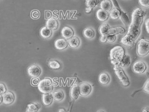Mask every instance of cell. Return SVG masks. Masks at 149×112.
Segmentation results:
<instances>
[{"instance_id": "6da1fadb", "label": "cell", "mask_w": 149, "mask_h": 112, "mask_svg": "<svg viewBox=\"0 0 149 112\" xmlns=\"http://www.w3.org/2000/svg\"><path fill=\"white\" fill-rule=\"evenodd\" d=\"M144 15V11L140 8L133 10L132 14V20L128 26L127 32L120 40V42L123 45L128 47L133 46L134 41L140 34V26Z\"/></svg>"}, {"instance_id": "7a4b0ae2", "label": "cell", "mask_w": 149, "mask_h": 112, "mask_svg": "<svg viewBox=\"0 0 149 112\" xmlns=\"http://www.w3.org/2000/svg\"><path fill=\"white\" fill-rule=\"evenodd\" d=\"M125 55V52L123 47L119 46L114 47L111 50L110 52V59L111 63L115 66L118 65V63Z\"/></svg>"}, {"instance_id": "3957f363", "label": "cell", "mask_w": 149, "mask_h": 112, "mask_svg": "<svg viewBox=\"0 0 149 112\" xmlns=\"http://www.w3.org/2000/svg\"><path fill=\"white\" fill-rule=\"evenodd\" d=\"M38 88L43 94L51 93L53 89L52 80L50 78H46L40 80L38 85Z\"/></svg>"}, {"instance_id": "277c9868", "label": "cell", "mask_w": 149, "mask_h": 112, "mask_svg": "<svg viewBox=\"0 0 149 112\" xmlns=\"http://www.w3.org/2000/svg\"><path fill=\"white\" fill-rule=\"evenodd\" d=\"M149 52V41L145 39H141L138 43L137 47V54L144 57L148 54Z\"/></svg>"}, {"instance_id": "5b68a950", "label": "cell", "mask_w": 149, "mask_h": 112, "mask_svg": "<svg viewBox=\"0 0 149 112\" xmlns=\"http://www.w3.org/2000/svg\"><path fill=\"white\" fill-rule=\"evenodd\" d=\"M113 69L116 76L119 78V80L122 82V85L124 86H129L130 85V81L129 80L128 77L127 76L124 71L123 70L122 68L119 66H115Z\"/></svg>"}, {"instance_id": "8992f818", "label": "cell", "mask_w": 149, "mask_h": 112, "mask_svg": "<svg viewBox=\"0 0 149 112\" xmlns=\"http://www.w3.org/2000/svg\"><path fill=\"white\" fill-rule=\"evenodd\" d=\"M146 64L141 61H137L132 65V70L136 74H143L146 70Z\"/></svg>"}, {"instance_id": "52a82bcc", "label": "cell", "mask_w": 149, "mask_h": 112, "mask_svg": "<svg viewBox=\"0 0 149 112\" xmlns=\"http://www.w3.org/2000/svg\"><path fill=\"white\" fill-rule=\"evenodd\" d=\"M91 91V86L88 83H81L79 86V94L82 96L88 95Z\"/></svg>"}, {"instance_id": "ba28073f", "label": "cell", "mask_w": 149, "mask_h": 112, "mask_svg": "<svg viewBox=\"0 0 149 112\" xmlns=\"http://www.w3.org/2000/svg\"><path fill=\"white\" fill-rule=\"evenodd\" d=\"M41 70L40 68L36 65H31L27 69L28 74L32 78L38 77L41 74Z\"/></svg>"}, {"instance_id": "9c48e42d", "label": "cell", "mask_w": 149, "mask_h": 112, "mask_svg": "<svg viewBox=\"0 0 149 112\" xmlns=\"http://www.w3.org/2000/svg\"><path fill=\"white\" fill-rule=\"evenodd\" d=\"M104 0H86V12L90 13L92 9Z\"/></svg>"}, {"instance_id": "30bf717a", "label": "cell", "mask_w": 149, "mask_h": 112, "mask_svg": "<svg viewBox=\"0 0 149 112\" xmlns=\"http://www.w3.org/2000/svg\"><path fill=\"white\" fill-rule=\"evenodd\" d=\"M15 95L11 92H5L2 96V102L5 104H10L13 102Z\"/></svg>"}, {"instance_id": "8fae6325", "label": "cell", "mask_w": 149, "mask_h": 112, "mask_svg": "<svg viewBox=\"0 0 149 112\" xmlns=\"http://www.w3.org/2000/svg\"><path fill=\"white\" fill-rule=\"evenodd\" d=\"M61 34L62 37H64L65 39H69L73 36L74 32L71 27L65 26L62 29Z\"/></svg>"}, {"instance_id": "7c38bea8", "label": "cell", "mask_w": 149, "mask_h": 112, "mask_svg": "<svg viewBox=\"0 0 149 112\" xmlns=\"http://www.w3.org/2000/svg\"><path fill=\"white\" fill-rule=\"evenodd\" d=\"M46 27L51 30H56L58 27V22L54 18H49L46 22Z\"/></svg>"}, {"instance_id": "4fadbf2b", "label": "cell", "mask_w": 149, "mask_h": 112, "mask_svg": "<svg viewBox=\"0 0 149 112\" xmlns=\"http://www.w3.org/2000/svg\"><path fill=\"white\" fill-rule=\"evenodd\" d=\"M109 16V13L108 12L103 9H98L96 12V17L98 20L104 22L108 19Z\"/></svg>"}, {"instance_id": "5bb4252c", "label": "cell", "mask_w": 149, "mask_h": 112, "mask_svg": "<svg viewBox=\"0 0 149 112\" xmlns=\"http://www.w3.org/2000/svg\"><path fill=\"white\" fill-rule=\"evenodd\" d=\"M55 47L58 50H63L68 47V43L64 38H59L55 41Z\"/></svg>"}, {"instance_id": "9a60e30c", "label": "cell", "mask_w": 149, "mask_h": 112, "mask_svg": "<svg viewBox=\"0 0 149 112\" xmlns=\"http://www.w3.org/2000/svg\"><path fill=\"white\" fill-rule=\"evenodd\" d=\"M68 44L72 48H77L80 45V40L76 36H73L70 38L68 39Z\"/></svg>"}, {"instance_id": "2e32d148", "label": "cell", "mask_w": 149, "mask_h": 112, "mask_svg": "<svg viewBox=\"0 0 149 112\" xmlns=\"http://www.w3.org/2000/svg\"><path fill=\"white\" fill-rule=\"evenodd\" d=\"M126 30L122 27H114L112 28H110L107 33V35L109 34H116L119 33H125Z\"/></svg>"}, {"instance_id": "e0dca14e", "label": "cell", "mask_w": 149, "mask_h": 112, "mask_svg": "<svg viewBox=\"0 0 149 112\" xmlns=\"http://www.w3.org/2000/svg\"><path fill=\"white\" fill-rule=\"evenodd\" d=\"M130 64V57L128 55H125L122 58V59L119 61L118 65L116 66H119L121 68L127 67Z\"/></svg>"}, {"instance_id": "ac0fdd59", "label": "cell", "mask_w": 149, "mask_h": 112, "mask_svg": "<svg viewBox=\"0 0 149 112\" xmlns=\"http://www.w3.org/2000/svg\"><path fill=\"white\" fill-rule=\"evenodd\" d=\"M100 7L101 9L108 12L112 9V2L110 0H104L100 2Z\"/></svg>"}, {"instance_id": "d6986e66", "label": "cell", "mask_w": 149, "mask_h": 112, "mask_svg": "<svg viewBox=\"0 0 149 112\" xmlns=\"http://www.w3.org/2000/svg\"><path fill=\"white\" fill-rule=\"evenodd\" d=\"M53 97L51 93H45L42 95V101L44 104L46 106L50 105L52 102Z\"/></svg>"}, {"instance_id": "ffe728a7", "label": "cell", "mask_w": 149, "mask_h": 112, "mask_svg": "<svg viewBox=\"0 0 149 112\" xmlns=\"http://www.w3.org/2000/svg\"><path fill=\"white\" fill-rule=\"evenodd\" d=\"M79 95V86L78 85H73L70 89V96L73 100H76Z\"/></svg>"}, {"instance_id": "44dd1931", "label": "cell", "mask_w": 149, "mask_h": 112, "mask_svg": "<svg viewBox=\"0 0 149 112\" xmlns=\"http://www.w3.org/2000/svg\"><path fill=\"white\" fill-rule=\"evenodd\" d=\"M115 7L116 8H114V9H112L109 12V13L111 18L112 19H116L120 16V10H121V9L120 8L119 5L116 6Z\"/></svg>"}, {"instance_id": "7402d4cb", "label": "cell", "mask_w": 149, "mask_h": 112, "mask_svg": "<svg viewBox=\"0 0 149 112\" xmlns=\"http://www.w3.org/2000/svg\"><path fill=\"white\" fill-rule=\"evenodd\" d=\"M52 96L53 99L56 101H61L65 97L64 93L61 90H58L52 93Z\"/></svg>"}, {"instance_id": "603a6c76", "label": "cell", "mask_w": 149, "mask_h": 112, "mask_svg": "<svg viewBox=\"0 0 149 112\" xmlns=\"http://www.w3.org/2000/svg\"><path fill=\"white\" fill-rule=\"evenodd\" d=\"M40 35L44 38H48L52 35V31L48 27H44L40 30Z\"/></svg>"}, {"instance_id": "cb8c5ba5", "label": "cell", "mask_w": 149, "mask_h": 112, "mask_svg": "<svg viewBox=\"0 0 149 112\" xmlns=\"http://www.w3.org/2000/svg\"><path fill=\"white\" fill-rule=\"evenodd\" d=\"M110 80V77L108 74L101 73L99 76V82L102 85H107Z\"/></svg>"}, {"instance_id": "d4e9b609", "label": "cell", "mask_w": 149, "mask_h": 112, "mask_svg": "<svg viewBox=\"0 0 149 112\" xmlns=\"http://www.w3.org/2000/svg\"><path fill=\"white\" fill-rule=\"evenodd\" d=\"M40 108V105L38 103H31L27 105L26 112H36Z\"/></svg>"}, {"instance_id": "484cf974", "label": "cell", "mask_w": 149, "mask_h": 112, "mask_svg": "<svg viewBox=\"0 0 149 112\" xmlns=\"http://www.w3.org/2000/svg\"><path fill=\"white\" fill-rule=\"evenodd\" d=\"M83 35L87 38H93L95 35L94 31L91 28H86L83 30Z\"/></svg>"}, {"instance_id": "4316f807", "label": "cell", "mask_w": 149, "mask_h": 112, "mask_svg": "<svg viewBox=\"0 0 149 112\" xmlns=\"http://www.w3.org/2000/svg\"><path fill=\"white\" fill-rule=\"evenodd\" d=\"M49 66L53 69H58L61 68V64L56 60H51L48 63Z\"/></svg>"}, {"instance_id": "83f0119b", "label": "cell", "mask_w": 149, "mask_h": 112, "mask_svg": "<svg viewBox=\"0 0 149 112\" xmlns=\"http://www.w3.org/2000/svg\"><path fill=\"white\" fill-rule=\"evenodd\" d=\"M110 29L109 25L107 24H102L100 28H99V32L100 33V34L101 35H104V34H107L109 29Z\"/></svg>"}, {"instance_id": "f1b7e54d", "label": "cell", "mask_w": 149, "mask_h": 112, "mask_svg": "<svg viewBox=\"0 0 149 112\" xmlns=\"http://www.w3.org/2000/svg\"><path fill=\"white\" fill-rule=\"evenodd\" d=\"M139 4L144 8L149 7V0H138Z\"/></svg>"}, {"instance_id": "f546056e", "label": "cell", "mask_w": 149, "mask_h": 112, "mask_svg": "<svg viewBox=\"0 0 149 112\" xmlns=\"http://www.w3.org/2000/svg\"><path fill=\"white\" fill-rule=\"evenodd\" d=\"M31 17L33 19H38L40 17V12L38 10H34L31 12Z\"/></svg>"}, {"instance_id": "4dcf8cb0", "label": "cell", "mask_w": 149, "mask_h": 112, "mask_svg": "<svg viewBox=\"0 0 149 112\" xmlns=\"http://www.w3.org/2000/svg\"><path fill=\"white\" fill-rule=\"evenodd\" d=\"M116 35L115 34H109L107 35V41L109 43H113L116 40Z\"/></svg>"}, {"instance_id": "1f68e13d", "label": "cell", "mask_w": 149, "mask_h": 112, "mask_svg": "<svg viewBox=\"0 0 149 112\" xmlns=\"http://www.w3.org/2000/svg\"><path fill=\"white\" fill-rule=\"evenodd\" d=\"M40 79L37 77H33L31 80V83L33 86H38L40 82Z\"/></svg>"}, {"instance_id": "d6a6232c", "label": "cell", "mask_w": 149, "mask_h": 112, "mask_svg": "<svg viewBox=\"0 0 149 112\" xmlns=\"http://www.w3.org/2000/svg\"><path fill=\"white\" fill-rule=\"evenodd\" d=\"M6 91V88L3 83H0V94H4Z\"/></svg>"}, {"instance_id": "836d02e7", "label": "cell", "mask_w": 149, "mask_h": 112, "mask_svg": "<svg viewBox=\"0 0 149 112\" xmlns=\"http://www.w3.org/2000/svg\"><path fill=\"white\" fill-rule=\"evenodd\" d=\"M100 41L101 43H105L107 41V34L101 35V37L100 38Z\"/></svg>"}, {"instance_id": "e575fe53", "label": "cell", "mask_w": 149, "mask_h": 112, "mask_svg": "<svg viewBox=\"0 0 149 112\" xmlns=\"http://www.w3.org/2000/svg\"><path fill=\"white\" fill-rule=\"evenodd\" d=\"M143 90L144 91H146V92L148 93V79L146 81V83H145V86H144V89Z\"/></svg>"}, {"instance_id": "d590c367", "label": "cell", "mask_w": 149, "mask_h": 112, "mask_svg": "<svg viewBox=\"0 0 149 112\" xmlns=\"http://www.w3.org/2000/svg\"><path fill=\"white\" fill-rule=\"evenodd\" d=\"M148 22H149V19H147L145 21V24H146V27L147 30V32L148 33H149V30H148Z\"/></svg>"}, {"instance_id": "8d00e7d4", "label": "cell", "mask_w": 149, "mask_h": 112, "mask_svg": "<svg viewBox=\"0 0 149 112\" xmlns=\"http://www.w3.org/2000/svg\"><path fill=\"white\" fill-rule=\"evenodd\" d=\"M142 112H149L148 111V107H146L145 108H144L143 110V111Z\"/></svg>"}, {"instance_id": "74e56055", "label": "cell", "mask_w": 149, "mask_h": 112, "mask_svg": "<svg viewBox=\"0 0 149 112\" xmlns=\"http://www.w3.org/2000/svg\"><path fill=\"white\" fill-rule=\"evenodd\" d=\"M59 112H66L64 108H61L59 110Z\"/></svg>"}, {"instance_id": "f35d334b", "label": "cell", "mask_w": 149, "mask_h": 112, "mask_svg": "<svg viewBox=\"0 0 149 112\" xmlns=\"http://www.w3.org/2000/svg\"><path fill=\"white\" fill-rule=\"evenodd\" d=\"M2 102V96H1V94H0V103H1Z\"/></svg>"}, {"instance_id": "ab89813d", "label": "cell", "mask_w": 149, "mask_h": 112, "mask_svg": "<svg viewBox=\"0 0 149 112\" xmlns=\"http://www.w3.org/2000/svg\"><path fill=\"white\" fill-rule=\"evenodd\" d=\"M97 112H104L103 110H99V111H98Z\"/></svg>"}]
</instances>
